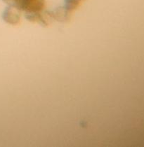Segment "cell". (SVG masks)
<instances>
[{"mask_svg":"<svg viewBox=\"0 0 144 147\" xmlns=\"http://www.w3.org/2000/svg\"><path fill=\"white\" fill-rule=\"evenodd\" d=\"M10 6L29 13L40 12L44 7V0H4Z\"/></svg>","mask_w":144,"mask_h":147,"instance_id":"1","label":"cell"},{"mask_svg":"<svg viewBox=\"0 0 144 147\" xmlns=\"http://www.w3.org/2000/svg\"><path fill=\"white\" fill-rule=\"evenodd\" d=\"M18 9L14 6H9L4 10L2 14V18L6 23L16 25L20 22V15H19Z\"/></svg>","mask_w":144,"mask_h":147,"instance_id":"2","label":"cell"},{"mask_svg":"<svg viewBox=\"0 0 144 147\" xmlns=\"http://www.w3.org/2000/svg\"><path fill=\"white\" fill-rule=\"evenodd\" d=\"M84 0H65V9L71 13L73 11L75 10L77 8L82 4Z\"/></svg>","mask_w":144,"mask_h":147,"instance_id":"3","label":"cell"}]
</instances>
